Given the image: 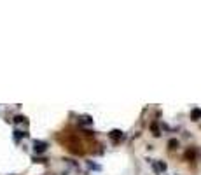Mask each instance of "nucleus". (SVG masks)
Segmentation results:
<instances>
[{
	"label": "nucleus",
	"mask_w": 201,
	"mask_h": 175,
	"mask_svg": "<svg viewBox=\"0 0 201 175\" xmlns=\"http://www.w3.org/2000/svg\"><path fill=\"white\" fill-rule=\"evenodd\" d=\"M79 124H93V117L87 116V114H84V116L79 117Z\"/></svg>",
	"instance_id": "39448f33"
},
{
	"label": "nucleus",
	"mask_w": 201,
	"mask_h": 175,
	"mask_svg": "<svg viewBox=\"0 0 201 175\" xmlns=\"http://www.w3.org/2000/svg\"><path fill=\"white\" fill-rule=\"evenodd\" d=\"M87 166L91 168V170H102L100 165H96V163H93V161H87Z\"/></svg>",
	"instance_id": "9b49d317"
},
{
	"label": "nucleus",
	"mask_w": 201,
	"mask_h": 175,
	"mask_svg": "<svg viewBox=\"0 0 201 175\" xmlns=\"http://www.w3.org/2000/svg\"><path fill=\"white\" fill-rule=\"evenodd\" d=\"M108 137L112 138V142H114V144H119V142L124 138V133H122L121 130H112V131L108 133Z\"/></svg>",
	"instance_id": "f03ea898"
},
{
	"label": "nucleus",
	"mask_w": 201,
	"mask_h": 175,
	"mask_svg": "<svg viewBox=\"0 0 201 175\" xmlns=\"http://www.w3.org/2000/svg\"><path fill=\"white\" fill-rule=\"evenodd\" d=\"M23 137H28V133H26V131H19V130H14V140H16V142H19V140L23 138Z\"/></svg>",
	"instance_id": "423d86ee"
},
{
	"label": "nucleus",
	"mask_w": 201,
	"mask_h": 175,
	"mask_svg": "<svg viewBox=\"0 0 201 175\" xmlns=\"http://www.w3.org/2000/svg\"><path fill=\"white\" fill-rule=\"evenodd\" d=\"M14 123H28V121H26L25 116H16V117H14Z\"/></svg>",
	"instance_id": "9d476101"
},
{
	"label": "nucleus",
	"mask_w": 201,
	"mask_h": 175,
	"mask_svg": "<svg viewBox=\"0 0 201 175\" xmlns=\"http://www.w3.org/2000/svg\"><path fill=\"white\" fill-rule=\"evenodd\" d=\"M178 145H180V142H178L177 138H171V140H168V149H170V151H175Z\"/></svg>",
	"instance_id": "0eeeda50"
},
{
	"label": "nucleus",
	"mask_w": 201,
	"mask_h": 175,
	"mask_svg": "<svg viewBox=\"0 0 201 175\" xmlns=\"http://www.w3.org/2000/svg\"><path fill=\"white\" fill-rule=\"evenodd\" d=\"M196 154H198L196 147H191V149H187V152H185V158H187L189 161H192V159H196Z\"/></svg>",
	"instance_id": "20e7f679"
},
{
	"label": "nucleus",
	"mask_w": 201,
	"mask_h": 175,
	"mask_svg": "<svg viewBox=\"0 0 201 175\" xmlns=\"http://www.w3.org/2000/svg\"><path fill=\"white\" fill-rule=\"evenodd\" d=\"M201 119V109H192L191 111V121H199Z\"/></svg>",
	"instance_id": "7ed1b4c3"
},
{
	"label": "nucleus",
	"mask_w": 201,
	"mask_h": 175,
	"mask_svg": "<svg viewBox=\"0 0 201 175\" xmlns=\"http://www.w3.org/2000/svg\"><path fill=\"white\" fill-rule=\"evenodd\" d=\"M156 163V168H158V172H164L166 168H168V165L164 163V161H154Z\"/></svg>",
	"instance_id": "6e6552de"
},
{
	"label": "nucleus",
	"mask_w": 201,
	"mask_h": 175,
	"mask_svg": "<svg viewBox=\"0 0 201 175\" xmlns=\"http://www.w3.org/2000/svg\"><path fill=\"white\" fill-rule=\"evenodd\" d=\"M33 151L37 154H42V152L47 151V142H42V140H33Z\"/></svg>",
	"instance_id": "f257e3e1"
},
{
	"label": "nucleus",
	"mask_w": 201,
	"mask_h": 175,
	"mask_svg": "<svg viewBox=\"0 0 201 175\" xmlns=\"http://www.w3.org/2000/svg\"><path fill=\"white\" fill-rule=\"evenodd\" d=\"M33 161H35V163H46L47 159H44V158H37V156H33Z\"/></svg>",
	"instance_id": "f8f14e48"
},
{
	"label": "nucleus",
	"mask_w": 201,
	"mask_h": 175,
	"mask_svg": "<svg viewBox=\"0 0 201 175\" xmlns=\"http://www.w3.org/2000/svg\"><path fill=\"white\" fill-rule=\"evenodd\" d=\"M150 128H152V131H154V137H159V135H161V133H159V128H158V123H156V121L150 124Z\"/></svg>",
	"instance_id": "1a4fd4ad"
}]
</instances>
